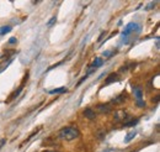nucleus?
Returning a JSON list of instances; mask_svg holds the SVG:
<instances>
[{
	"label": "nucleus",
	"instance_id": "obj_1",
	"mask_svg": "<svg viewBox=\"0 0 160 152\" xmlns=\"http://www.w3.org/2000/svg\"><path fill=\"white\" fill-rule=\"evenodd\" d=\"M80 136V131L75 126H65V128L61 129L58 132V137L64 141H73L77 140Z\"/></svg>",
	"mask_w": 160,
	"mask_h": 152
},
{
	"label": "nucleus",
	"instance_id": "obj_2",
	"mask_svg": "<svg viewBox=\"0 0 160 152\" xmlns=\"http://www.w3.org/2000/svg\"><path fill=\"white\" fill-rule=\"evenodd\" d=\"M134 31L139 32L140 31V25L137 24V22H129V24L126 25V27H124V30L122 32V35H123V37H128L131 33L134 32Z\"/></svg>",
	"mask_w": 160,
	"mask_h": 152
},
{
	"label": "nucleus",
	"instance_id": "obj_3",
	"mask_svg": "<svg viewBox=\"0 0 160 152\" xmlns=\"http://www.w3.org/2000/svg\"><path fill=\"white\" fill-rule=\"evenodd\" d=\"M133 91H134V95H136V99L138 101V106L143 108V106H145V103L144 101H142V98H143V91L139 87H136V88H133Z\"/></svg>",
	"mask_w": 160,
	"mask_h": 152
},
{
	"label": "nucleus",
	"instance_id": "obj_4",
	"mask_svg": "<svg viewBox=\"0 0 160 152\" xmlns=\"http://www.w3.org/2000/svg\"><path fill=\"white\" fill-rule=\"evenodd\" d=\"M126 119H128V114L124 110H118L115 113V120L116 121H124Z\"/></svg>",
	"mask_w": 160,
	"mask_h": 152
},
{
	"label": "nucleus",
	"instance_id": "obj_5",
	"mask_svg": "<svg viewBox=\"0 0 160 152\" xmlns=\"http://www.w3.org/2000/svg\"><path fill=\"white\" fill-rule=\"evenodd\" d=\"M83 115L85 116V117H88L89 120H94V119H96V113L92 110L91 108H86L85 110L83 111Z\"/></svg>",
	"mask_w": 160,
	"mask_h": 152
},
{
	"label": "nucleus",
	"instance_id": "obj_6",
	"mask_svg": "<svg viewBox=\"0 0 160 152\" xmlns=\"http://www.w3.org/2000/svg\"><path fill=\"white\" fill-rule=\"evenodd\" d=\"M97 110L102 114H108L111 111V105L110 104H97Z\"/></svg>",
	"mask_w": 160,
	"mask_h": 152
},
{
	"label": "nucleus",
	"instance_id": "obj_7",
	"mask_svg": "<svg viewBox=\"0 0 160 152\" xmlns=\"http://www.w3.org/2000/svg\"><path fill=\"white\" fill-rule=\"evenodd\" d=\"M120 80V75L117 74V73H112V74H110L108 77L106 78V80H105V84L107 86V84H111V83H115V82H118Z\"/></svg>",
	"mask_w": 160,
	"mask_h": 152
},
{
	"label": "nucleus",
	"instance_id": "obj_8",
	"mask_svg": "<svg viewBox=\"0 0 160 152\" xmlns=\"http://www.w3.org/2000/svg\"><path fill=\"white\" fill-rule=\"evenodd\" d=\"M102 63H104L102 58H101V57H96L95 61H94V63L91 64V68H95V69H96V68H99V67L102 66Z\"/></svg>",
	"mask_w": 160,
	"mask_h": 152
},
{
	"label": "nucleus",
	"instance_id": "obj_9",
	"mask_svg": "<svg viewBox=\"0 0 160 152\" xmlns=\"http://www.w3.org/2000/svg\"><path fill=\"white\" fill-rule=\"evenodd\" d=\"M124 100H126V93H122L121 95H118V97H116L115 99H112V103H115V104H121V103H123Z\"/></svg>",
	"mask_w": 160,
	"mask_h": 152
},
{
	"label": "nucleus",
	"instance_id": "obj_10",
	"mask_svg": "<svg viewBox=\"0 0 160 152\" xmlns=\"http://www.w3.org/2000/svg\"><path fill=\"white\" fill-rule=\"evenodd\" d=\"M65 91H68V89L65 87H61V88H56V89L49 90V94H62V93H65Z\"/></svg>",
	"mask_w": 160,
	"mask_h": 152
},
{
	"label": "nucleus",
	"instance_id": "obj_11",
	"mask_svg": "<svg viewBox=\"0 0 160 152\" xmlns=\"http://www.w3.org/2000/svg\"><path fill=\"white\" fill-rule=\"evenodd\" d=\"M12 30L11 26H9V25H6V26H0V36L3 35H6L7 32H10Z\"/></svg>",
	"mask_w": 160,
	"mask_h": 152
},
{
	"label": "nucleus",
	"instance_id": "obj_12",
	"mask_svg": "<svg viewBox=\"0 0 160 152\" xmlns=\"http://www.w3.org/2000/svg\"><path fill=\"white\" fill-rule=\"evenodd\" d=\"M134 67H136V63H128V64H124L123 67H121V72H127V71H129V69H133Z\"/></svg>",
	"mask_w": 160,
	"mask_h": 152
},
{
	"label": "nucleus",
	"instance_id": "obj_13",
	"mask_svg": "<svg viewBox=\"0 0 160 152\" xmlns=\"http://www.w3.org/2000/svg\"><path fill=\"white\" fill-rule=\"evenodd\" d=\"M21 90H22V86H20V87H19V89H18V90H16V91H14V93H12V94L10 95V98H9V99H7V100H6V101H7V103H9V101H11L12 99H15L16 97H18V95L20 94V91H21Z\"/></svg>",
	"mask_w": 160,
	"mask_h": 152
},
{
	"label": "nucleus",
	"instance_id": "obj_14",
	"mask_svg": "<svg viewBox=\"0 0 160 152\" xmlns=\"http://www.w3.org/2000/svg\"><path fill=\"white\" fill-rule=\"evenodd\" d=\"M137 124H138V119H132V120H129V121H126V122L123 124V126H126V128H132V126L137 125Z\"/></svg>",
	"mask_w": 160,
	"mask_h": 152
},
{
	"label": "nucleus",
	"instance_id": "obj_15",
	"mask_svg": "<svg viewBox=\"0 0 160 152\" xmlns=\"http://www.w3.org/2000/svg\"><path fill=\"white\" fill-rule=\"evenodd\" d=\"M136 135H137V132H136V131H132V132H129V134L127 135V137H124V142H126V143L129 142L131 140H133L134 137H136Z\"/></svg>",
	"mask_w": 160,
	"mask_h": 152
},
{
	"label": "nucleus",
	"instance_id": "obj_16",
	"mask_svg": "<svg viewBox=\"0 0 160 152\" xmlns=\"http://www.w3.org/2000/svg\"><path fill=\"white\" fill-rule=\"evenodd\" d=\"M115 53V51L112 49V51H105V52H104V57H107V58H110L112 55Z\"/></svg>",
	"mask_w": 160,
	"mask_h": 152
},
{
	"label": "nucleus",
	"instance_id": "obj_17",
	"mask_svg": "<svg viewBox=\"0 0 160 152\" xmlns=\"http://www.w3.org/2000/svg\"><path fill=\"white\" fill-rule=\"evenodd\" d=\"M105 134H106V132H105V130H100V131L97 132V137H99V139H104Z\"/></svg>",
	"mask_w": 160,
	"mask_h": 152
},
{
	"label": "nucleus",
	"instance_id": "obj_18",
	"mask_svg": "<svg viewBox=\"0 0 160 152\" xmlns=\"http://www.w3.org/2000/svg\"><path fill=\"white\" fill-rule=\"evenodd\" d=\"M56 20H57V19H56V16H53V18L48 21V24H47V25H48V26H52V25L56 22Z\"/></svg>",
	"mask_w": 160,
	"mask_h": 152
},
{
	"label": "nucleus",
	"instance_id": "obj_19",
	"mask_svg": "<svg viewBox=\"0 0 160 152\" xmlns=\"http://www.w3.org/2000/svg\"><path fill=\"white\" fill-rule=\"evenodd\" d=\"M5 143H6V139H0V148H1Z\"/></svg>",
	"mask_w": 160,
	"mask_h": 152
},
{
	"label": "nucleus",
	"instance_id": "obj_20",
	"mask_svg": "<svg viewBox=\"0 0 160 152\" xmlns=\"http://www.w3.org/2000/svg\"><path fill=\"white\" fill-rule=\"evenodd\" d=\"M156 5V3H151V4H149L148 6H147V10H150V9H153V6H155Z\"/></svg>",
	"mask_w": 160,
	"mask_h": 152
},
{
	"label": "nucleus",
	"instance_id": "obj_21",
	"mask_svg": "<svg viewBox=\"0 0 160 152\" xmlns=\"http://www.w3.org/2000/svg\"><path fill=\"white\" fill-rule=\"evenodd\" d=\"M9 44H16V38H15V37L10 38V40H9Z\"/></svg>",
	"mask_w": 160,
	"mask_h": 152
},
{
	"label": "nucleus",
	"instance_id": "obj_22",
	"mask_svg": "<svg viewBox=\"0 0 160 152\" xmlns=\"http://www.w3.org/2000/svg\"><path fill=\"white\" fill-rule=\"evenodd\" d=\"M104 36H106V32H102V33H101V35H100V37H99V41H101V40H102V38H104Z\"/></svg>",
	"mask_w": 160,
	"mask_h": 152
},
{
	"label": "nucleus",
	"instance_id": "obj_23",
	"mask_svg": "<svg viewBox=\"0 0 160 152\" xmlns=\"http://www.w3.org/2000/svg\"><path fill=\"white\" fill-rule=\"evenodd\" d=\"M159 99H160V95H158L155 99H153V101H156V103H158V101H159Z\"/></svg>",
	"mask_w": 160,
	"mask_h": 152
},
{
	"label": "nucleus",
	"instance_id": "obj_24",
	"mask_svg": "<svg viewBox=\"0 0 160 152\" xmlns=\"http://www.w3.org/2000/svg\"><path fill=\"white\" fill-rule=\"evenodd\" d=\"M43 152H58V151H50V150H46V151H43Z\"/></svg>",
	"mask_w": 160,
	"mask_h": 152
}]
</instances>
